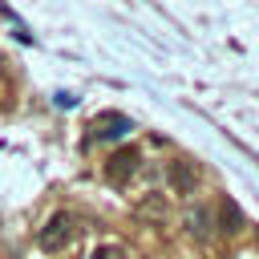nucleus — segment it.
I'll return each instance as SVG.
<instances>
[{
  "label": "nucleus",
  "mask_w": 259,
  "mask_h": 259,
  "mask_svg": "<svg viewBox=\"0 0 259 259\" xmlns=\"http://www.w3.org/2000/svg\"><path fill=\"white\" fill-rule=\"evenodd\" d=\"M73 214H65V210H57L45 227H40V235H36V243L45 247V251H65L69 243H73Z\"/></svg>",
  "instance_id": "nucleus-1"
},
{
  "label": "nucleus",
  "mask_w": 259,
  "mask_h": 259,
  "mask_svg": "<svg viewBox=\"0 0 259 259\" xmlns=\"http://www.w3.org/2000/svg\"><path fill=\"white\" fill-rule=\"evenodd\" d=\"M138 158H142V154H138L134 146H125V150H117V154H113V158L105 162V178H109L113 186H121V182H130V174L138 170Z\"/></svg>",
  "instance_id": "nucleus-2"
},
{
  "label": "nucleus",
  "mask_w": 259,
  "mask_h": 259,
  "mask_svg": "<svg viewBox=\"0 0 259 259\" xmlns=\"http://www.w3.org/2000/svg\"><path fill=\"white\" fill-rule=\"evenodd\" d=\"M89 130H93V138H121L125 130H134V121L125 113H117V109H101Z\"/></svg>",
  "instance_id": "nucleus-3"
},
{
  "label": "nucleus",
  "mask_w": 259,
  "mask_h": 259,
  "mask_svg": "<svg viewBox=\"0 0 259 259\" xmlns=\"http://www.w3.org/2000/svg\"><path fill=\"white\" fill-rule=\"evenodd\" d=\"M194 182H198V166L186 162V158H174V162H170V186H174L178 194H190Z\"/></svg>",
  "instance_id": "nucleus-4"
},
{
  "label": "nucleus",
  "mask_w": 259,
  "mask_h": 259,
  "mask_svg": "<svg viewBox=\"0 0 259 259\" xmlns=\"http://www.w3.org/2000/svg\"><path fill=\"white\" fill-rule=\"evenodd\" d=\"M219 223H223V231H227V235L243 231V210H239V202H231V198H227V202L219 206Z\"/></svg>",
  "instance_id": "nucleus-5"
},
{
  "label": "nucleus",
  "mask_w": 259,
  "mask_h": 259,
  "mask_svg": "<svg viewBox=\"0 0 259 259\" xmlns=\"http://www.w3.org/2000/svg\"><path fill=\"white\" fill-rule=\"evenodd\" d=\"M186 231H190V235H198V239H206V235H210V214H206L202 206H198V210H190V214H186Z\"/></svg>",
  "instance_id": "nucleus-6"
},
{
  "label": "nucleus",
  "mask_w": 259,
  "mask_h": 259,
  "mask_svg": "<svg viewBox=\"0 0 259 259\" xmlns=\"http://www.w3.org/2000/svg\"><path fill=\"white\" fill-rule=\"evenodd\" d=\"M89 259H125V251H121L117 243H105V247H97Z\"/></svg>",
  "instance_id": "nucleus-7"
}]
</instances>
